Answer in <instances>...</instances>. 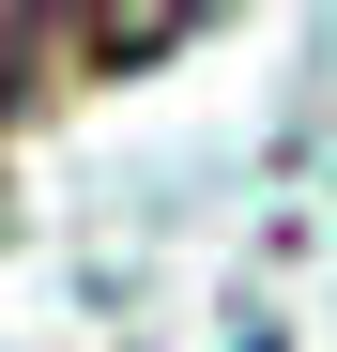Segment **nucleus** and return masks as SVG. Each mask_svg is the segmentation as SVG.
I'll return each instance as SVG.
<instances>
[{
  "label": "nucleus",
  "instance_id": "obj_1",
  "mask_svg": "<svg viewBox=\"0 0 337 352\" xmlns=\"http://www.w3.org/2000/svg\"><path fill=\"white\" fill-rule=\"evenodd\" d=\"M77 16H92V62H153V46H184L215 0H77Z\"/></svg>",
  "mask_w": 337,
  "mask_h": 352
},
{
  "label": "nucleus",
  "instance_id": "obj_2",
  "mask_svg": "<svg viewBox=\"0 0 337 352\" xmlns=\"http://www.w3.org/2000/svg\"><path fill=\"white\" fill-rule=\"evenodd\" d=\"M31 62H46V0H0V123L31 107Z\"/></svg>",
  "mask_w": 337,
  "mask_h": 352
}]
</instances>
